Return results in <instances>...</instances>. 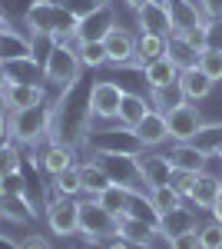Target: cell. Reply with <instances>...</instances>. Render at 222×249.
<instances>
[{
	"label": "cell",
	"instance_id": "5b68a950",
	"mask_svg": "<svg viewBox=\"0 0 222 249\" xmlns=\"http://www.w3.org/2000/svg\"><path fill=\"white\" fill-rule=\"evenodd\" d=\"M47 226H50V232L53 236H60V239H70V236H76L80 232V203L76 199H70V196H60V193H50V203H47Z\"/></svg>",
	"mask_w": 222,
	"mask_h": 249
},
{
	"label": "cell",
	"instance_id": "603a6c76",
	"mask_svg": "<svg viewBox=\"0 0 222 249\" xmlns=\"http://www.w3.org/2000/svg\"><path fill=\"white\" fill-rule=\"evenodd\" d=\"M3 96H7V107L10 110H27V107H37V103L47 100L43 83H10Z\"/></svg>",
	"mask_w": 222,
	"mask_h": 249
},
{
	"label": "cell",
	"instance_id": "4fadbf2b",
	"mask_svg": "<svg viewBox=\"0 0 222 249\" xmlns=\"http://www.w3.org/2000/svg\"><path fill=\"white\" fill-rule=\"evenodd\" d=\"M116 236L120 239H126L130 246L136 249H149L153 246V239H159L163 232H159V226L156 223H146V219H139V216H120V223H116Z\"/></svg>",
	"mask_w": 222,
	"mask_h": 249
},
{
	"label": "cell",
	"instance_id": "7bdbcfd3",
	"mask_svg": "<svg viewBox=\"0 0 222 249\" xmlns=\"http://www.w3.org/2000/svg\"><path fill=\"white\" fill-rule=\"evenodd\" d=\"M20 249H53V246H50V239H43L40 232H34V236H23Z\"/></svg>",
	"mask_w": 222,
	"mask_h": 249
},
{
	"label": "cell",
	"instance_id": "7c38bea8",
	"mask_svg": "<svg viewBox=\"0 0 222 249\" xmlns=\"http://www.w3.org/2000/svg\"><path fill=\"white\" fill-rule=\"evenodd\" d=\"M136 40H139L136 34L123 30V27L116 23L110 34H106V40H103L106 60H110L113 67H133V63H136Z\"/></svg>",
	"mask_w": 222,
	"mask_h": 249
},
{
	"label": "cell",
	"instance_id": "ab89813d",
	"mask_svg": "<svg viewBox=\"0 0 222 249\" xmlns=\"http://www.w3.org/2000/svg\"><path fill=\"white\" fill-rule=\"evenodd\" d=\"M205 50H222V20H205Z\"/></svg>",
	"mask_w": 222,
	"mask_h": 249
},
{
	"label": "cell",
	"instance_id": "9c48e42d",
	"mask_svg": "<svg viewBox=\"0 0 222 249\" xmlns=\"http://www.w3.org/2000/svg\"><path fill=\"white\" fill-rule=\"evenodd\" d=\"M93 153H143V143L136 140L130 126H116V130H100V133L90 140Z\"/></svg>",
	"mask_w": 222,
	"mask_h": 249
},
{
	"label": "cell",
	"instance_id": "44dd1931",
	"mask_svg": "<svg viewBox=\"0 0 222 249\" xmlns=\"http://www.w3.org/2000/svg\"><path fill=\"white\" fill-rule=\"evenodd\" d=\"M169 160H172V170H192V173H205V163H209V153L199 150L196 143H176L169 150Z\"/></svg>",
	"mask_w": 222,
	"mask_h": 249
},
{
	"label": "cell",
	"instance_id": "8992f818",
	"mask_svg": "<svg viewBox=\"0 0 222 249\" xmlns=\"http://www.w3.org/2000/svg\"><path fill=\"white\" fill-rule=\"evenodd\" d=\"M166 123H169V140L176 143H192L199 130L205 126V116L199 113V107H192L189 100H176L166 110Z\"/></svg>",
	"mask_w": 222,
	"mask_h": 249
},
{
	"label": "cell",
	"instance_id": "b9f144b4",
	"mask_svg": "<svg viewBox=\"0 0 222 249\" xmlns=\"http://www.w3.org/2000/svg\"><path fill=\"white\" fill-rule=\"evenodd\" d=\"M205 20H222V0H199Z\"/></svg>",
	"mask_w": 222,
	"mask_h": 249
},
{
	"label": "cell",
	"instance_id": "ac0fdd59",
	"mask_svg": "<svg viewBox=\"0 0 222 249\" xmlns=\"http://www.w3.org/2000/svg\"><path fill=\"white\" fill-rule=\"evenodd\" d=\"M20 57H34V40L30 34H20L14 27H3L0 30V63H10Z\"/></svg>",
	"mask_w": 222,
	"mask_h": 249
},
{
	"label": "cell",
	"instance_id": "c3c4849f",
	"mask_svg": "<svg viewBox=\"0 0 222 249\" xmlns=\"http://www.w3.org/2000/svg\"><path fill=\"white\" fill-rule=\"evenodd\" d=\"M143 3H149V0H126V7H130L133 14H136V10H139V7H143Z\"/></svg>",
	"mask_w": 222,
	"mask_h": 249
},
{
	"label": "cell",
	"instance_id": "816d5d0a",
	"mask_svg": "<svg viewBox=\"0 0 222 249\" xmlns=\"http://www.w3.org/2000/svg\"><path fill=\"white\" fill-rule=\"evenodd\" d=\"M3 27H10V23H7V17H3V14H0V30H3Z\"/></svg>",
	"mask_w": 222,
	"mask_h": 249
},
{
	"label": "cell",
	"instance_id": "6da1fadb",
	"mask_svg": "<svg viewBox=\"0 0 222 249\" xmlns=\"http://www.w3.org/2000/svg\"><path fill=\"white\" fill-rule=\"evenodd\" d=\"M27 27H30V37H50L53 43L76 40V20L56 0H34L27 10Z\"/></svg>",
	"mask_w": 222,
	"mask_h": 249
},
{
	"label": "cell",
	"instance_id": "60d3db41",
	"mask_svg": "<svg viewBox=\"0 0 222 249\" xmlns=\"http://www.w3.org/2000/svg\"><path fill=\"white\" fill-rule=\"evenodd\" d=\"M179 37H183L186 43L196 50V53H203V50H205V23H203V27H192V30H186V34H179Z\"/></svg>",
	"mask_w": 222,
	"mask_h": 249
},
{
	"label": "cell",
	"instance_id": "5bb4252c",
	"mask_svg": "<svg viewBox=\"0 0 222 249\" xmlns=\"http://www.w3.org/2000/svg\"><path fill=\"white\" fill-rule=\"evenodd\" d=\"M136 140L143 143V150H156V146H163L169 140V123H166V113L163 110H149L139 123H136Z\"/></svg>",
	"mask_w": 222,
	"mask_h": 249
},
{
	"label": "cell",
	"instance_id": "9a60e30c",
	"mask_svg": "<svg viewBox=\"0 0 222 249\" xmlns=\"http://www.w3.org/2000/svg\"><path fill=\"white\" fill-rule=\"evenodd\" d=\"M139 173H143L146 193L156 190V186H169L172 160H169V153H139Z\"/></svg>",
	"mask_w": 222,
	"mask_h": 249
},
{
	"label": "cell",
	"instance_id": "d4e9b609",
	"mask_svg": "<svg viewBox=\"0 0 222 249\" xmlns=\"http://www.w3.org/2000/svg\"><path fill=\"white\" fill-rule=\"evenodd\" d=\"M40 163H43V170L50 176H56V173L76 166V153H73V146H67V143H50L43 150V156H40Z\"/></svg>",
	"mask_w": 222,
	"mask_h": 249
},
{
	"label": "cell",
	"instance_id": "e0dca14e",
	"mask_svg": "<svg viewBox=\"0 0 222 249\" xmlns=\"http://www.w3.org/2000/svg\"><path fill=\"white\" fill-rule=\"evenodd\" d=\"M212 80L205 77L199 67H192V70H179V80H176V90H179V96L183 100H189V103H199V100H205V96L212 93Z\"/></svg>",
	"mask_w": 222,
	"mask_h": 249
},
{
	"label": "cell",
	"instance_id": "ee69618b",
	"mask_svg": "<svg viewBox=\"0 0 222 249\" xmlns=\"http://www.w3.org/2000/svg\"><path fill=\"white\" fill-rule=\"evenodd\" d=\"M10 140V116L0 113V143H7Z\"/></svg>",
	"mask_w": 222,
	"mask_h": 249
},
{
	"label": "cell",
	"instance_id": "d590c367",
	"mask_svg": "<svg viewBox=\"0 0 222 249\" xmlns=\"http://www.w3.org/2000/svg\"><path fill=\"white\" fill-rule=\"evenodd\" d=\"M196 179H199V173H192V170H172L169 186L179 193L183 199H189V193H192V186H196Z\"/></svg>",
	"mask_w": 222,
	"mask_h": 249
},
{
	"label": "cell",
	"instance_id": "8fae6325",
	"mask_svg": "<svg viewBox=\"0 0 222 249\" xmlns=\"http://www.w3.org/2000/svg\"><path fill=\"white\" fill-rule=\"evenodd\" d=\"M136 27L139 34H159V37H169L172 34V17H169V0H149L136 10Z\"/></svg>",
	"mask_w": 222,
	"mask_h": 249
},
{
	"label": "cell",
	"instance_id": "7dc6e473",
	"mask_svg": "<svg viewBox=\"0 0 222 249\" xmlns=\"http://www.w3.org/2000/svg\"><path fill=\"white\" fill-rule=\"evenodd\" d=\"M209 213H212V219H219V223H222V193L216 196V203H212V210H209Z\"/></svg>",
	"mask_w": 222,
	"mask_h": 249
},
{
	"label": "cell",
	"instance_id": "277c9868",
	"mask_svg": "<svg viewBox=\"0 0 222 249\" xmlns=\"http://www.w3.org/2000/svg\"><path fill=\"white\" fill-rule=\"evenodd\" d=\"M80 203V236H86V243H106L116 236V223L120 216L110 213L96 196L76 199Z\"/></svg>",
	"mask_w": 222,
	"mask_h": 249
},
{
	"label": "cell",
	"instance_id": "484cf974",
	"mask_svg": "<svg viewBox=\"0 0 222 249\" xmlns=\"http://www.w3.org/2000/svg\"><path fill=\"white\" fill-rule=\"evenodd\" d=\"M7 73H10V83H43V63L37 57H20L3 63Z\"/></svg>",
	"mask_w": 222,
	"mask_h": 249
},
{
	"label": "cell",
	"instance_id": "ffe728a7",
	"mask_svg": "<svg viewBox=\"0 0 222 249\" xmlns=\"http://www.w3.org/2000/svg\"><path fill=\"white\" fill-rule=\"evenodd\" d=\"M222 193V179L219 176H212V173H199V179H196V186H192V193H189V206L192 210H212V203H216V196Z\"/></svg>",
	"mask_w": 222,
	"mask_h": 249
},
{
	"label": "cell",
	"instance_id": "7402d4cb",
	"mask_svg": "<svg viewBox=\"0 0 222 249\" xmlns=\"http://www.w3.org/2000/svg\"><path fill=\"white\" fill-rule=\"evenodd\" d=\"M186 230H199V219H196V210L189 206V203H183L179 210H172V213H163L159 216V232L163 236H179V232Z\"/></svg>",
	"mask_w": 222,
	"mask_h": 249
},
{
	"label": "cell",
	"instance_id": "11a10c76",
	"mask_svg": "<svg viewBox=\"0 0 222 249\" xmlns=\"http://www.w3.org/2000/svg\"><path fill=\"white\" fill-rule=\"evenodd\" d=\"M163 3H166V0H163Z\"/></svg>",
	"mask_w": 222,
	"mask_h": 249
},
{
	"label": "cell",
	"instance_id": "8d00e7d4",
	"mask_svg": "<svg viewBox=\"0 0 222 249\" xmlns=\"http://www.w3.org/2000/svg\"><path fill=\"white\" fill-rule=\"evenodd\" d=\"M199 239H203V249H222V223L219 219L199 223Z\"/></svg>",
	"mask_w": 222,
	"mask_h": 249
},
{
	"label": "cell",
	"instance_id": "ba28073f",
	"mask_svg": "<svg viewBox=\"0 0 222 249\" xmlns=\"http://www.w3.org/2000/svg\"><path fill=\"white\" fill-rule=\"evenodd\" d=\"M96 163L106 170L113 183L139 190L143 186V173H139V153H96Z\"/></svg>",
	"mask_w": 222,
	"mask_h": 249
},
{
	"label": "cell",
	"instance_id": "2e32d148",
	"mask_svg": "<svg viewBox=\"0 0 222 249\" xmlns=\"http://www.w3.org/2000/svg\"><path fill=\"white\" fill-rule=\"evenodd\" d=\"M169 17H172V34H186V30L205 23L199 0H169Z\"/></svg>",
	"mask_w": 222,
	"mask_h": 249
},
{
	"label": "cell",
	"instance_id": "db71d44e",
	"mask_svg": "<svg viewBox=\"0 0 222 249\" xmlns=\"http://www.w3.org/2000/svg\"><path fill=\"white\" fill-rule=\"evenodd\" d=\"M96 3H113V0H96Z\"/></svg>",
	"mask_w": 222,
	"mask_h": 249
},
{
	"label": "cell",
	"instance_id": "7a4b0ae2",
	"mask_svg": "<svg viewBox=\"0 0 222 249\" xmlns=\"http://www.w3.org/2000/svg\"><path fill=\"white\" fill-rule=\"evenodd\" d=\"M50 123H53V110L47 100L37 107H27V110H10V136L23 146H37L50 133Z\"/></svg>",
	"mask_w": 222,
	"mask_h": 249
},
{
	"label": "cell",
	"instance_id": "f6af8a7d",
	"mask_svg": "<svg viewBox=\"0 0 222 249\" xmlns=\"http://www.w3.org/2000/svg\"><path fill=\"white\" fill-rule=\"evenodd\" d=\"M103 249H136V246H130L126 239H120V236H113V239H106V246Z\"/></svg>",
	"mask_w": 222,
	"mask_h": 249
},
{
	"label": "cell",
	"instance_id": "f35d334b",
	"mask_svg": "<svg viewBox=\"0 0 222 249\" xmlns=\"http://www.w3.org/2000/svg\"><path fill=\"white\" fill-rule=\"evenodd\" d=\"M166 243H169V249H203L199 230H186V232H179V236H169Z\"/></svg>",
	"mask_w": 222,
	"mask_h": 249
},
{
	"label": "cell",
	"instance_id": "74e56055",
	"mask_svg": "<svg viewBox=\"0 0 222 249\" xmlns=\"http://www.w3.org/2000/svg\"><path fill=\"white\" fill-rule=\"evenodd\" d=\"M56 3H60V7H63V10H67L73 20H83L86 14H93V10L100 7L96 0H56Z\"/></svg>",
	"mask_w": 222,
	"mask_h": 249
},
{
	"label": "cell",
	"instance_id": "cb8c5ba5",
	"mask_svg": "<svg viewBox=\"0 0 222 249\" xmlns=\"http://www.w3.org/2000/svg\"><path fill=\"white\" fill-rule=\"evenodd\" d=\"M149 110H153V107H149L146 96H139V93H133V90H126V93H123V103H120V113H116V123H123V126L136 130V123H139V120H143Z\"/></svg>",
	"mask_w": 222,
	"mask_h": 249
},
{
	"label": "cell",
	"instance_id": "83f0119b",
	"mask_svg": "<svg viewBox=\"0 0 222 249\" xmlns=\"http://www.w3.org/2000/svg\"><path fill=\"white\" fill-rule=\"evenodd\" d=\"M166 57L172 60L179 70H192V67L199 63V53H196L179 34H169V37H166Z\"/></svg>",
	"mask_w": 222,
	"mask_h": 249
},
{
	"label": "cell",
	"instance_id": "d6a6232c",
	"mask_svg": "<svg viewBox=\"0 0 222 249\" xmlns=\"http://www.w3.org/2000/svg\"><path fill=\"white\" fill-rule=\"evenodd\" d=\"M76 53H80V63L83 67H103V63H110L106 60V47H103V40H86V43H76Z\"/></svg>",
	"mask_w": 222,
	"mask_h": 249
},
{
	"label": "cell",
	"instance_id": "f546056e",
	"mask_svg": "<svg viewBox=\"0 0 222 249\" xmlns=\"http://www.w3.org/2000/svg\"><path fill=\"white\" fill-rule=\"evenodd\" d=\"M80 179H83V193H86V196H100L106 186H113V179L106 176V170H103L96 160L80 166Z\"/></svg>",
	"mask_w": 222,
	"mask_h": 249
},
{
	"label": "cell",
	"instance_id": "30bf717a",
	"mask_svg": "<svg viewBox=\"0 0 222 249\" xmlns=\"http://www.w3.org/2000/svg\"><path fill=\"white\" fill-rule=\"evenodd\" d=\"M113 27H116V17H113V3H100L93 14H86L83 20H76V43H86V40H106Z\"/></svg>",
	"mask_w": 222,
	"mask_h": 249
},
{
	"label": "cell",
	"instance_id": "4dcf8cb0",
	"mask_svg": "<svg viewBox=\"0 0 222 249\" xmlns=\"http://www.w3.org/2000/svg\"><path fill=\"white\" fill-rule=\"evenodd\" d=\"M60 196H70V199H76L80 193H83V179H80V166H70V170L56 173L53 183H50Z\"/></svg>",
	"mask_w": 222,
	"mask_h": 249
},
{
	"label": "cell",
	"instance_id": "d6986e66",
	"mask_svg": "<svg viewBox=\"0 0 222 249\" xmlns=\"http://www.w3.org/2000/svg\"><path fill=\"white\" fill-rule=\"evenodd\" d=\"M143 80L149 83V90H169V87H176V80H179V67L169 57L149 60L146 67H143Z\"/></svg>",
	"mask_w": 222,
	"mask_h": 249
},
{
	"label": "cell",
	"instance_id": "3957f363",
	"mask_svg": "<svg viewBox=\"0 0 222 249\" xmlns=\"http://www.w3.org/2000/svg\"><path fill=\"white\" fill-rule=\"evenodd\" d=\"M80 70H83V63H80V53H76L73 43H53L47 60H43V80L53 87H63V90L76 87Z\"/></svg>",
	"mask_w": 222,
	"mask_h": 249
},
{
	"label": "cell",
	"instance_id": "f907efd6",
	"mask_svg": "<svg viewBox=\"0 0 222 249\" xmlns=\"http://www.w3.org/2000/svg\"><path fill=\"white\" fill-rule=\"evenodd\" d=\"M7 110H10V107H7V96L0 93V113H7Z\"/></svg>",
	"mask_w": 222,
	"mask_h": 249
},
{
	"label": "cell",
	"instance_id": "f1b7e54d",
	"mask_svg": "<svg viewBox=\"0 0 222 249\" xmlns=\"http://www.w3.org/2000/svg\"><path fill=\"white\" fill-rule=\"evenodd\" d=\"M133 193H136V190L113 183V186H106V190L100 193L96 199H100V203H103L110 213H116V216H126V213H130V203H133Z\"/></svg>",
	"mask_w": 222,
	"mask_h": 249
},
{
	"label": "cell",
	"instance_id": "e575fe53",
	"mask_svg": "<svg viewBox=\"0 0 222 249\" xmlns=\"http://www.w3.org/2000/svg\"><path fill=\"white\" fill-rule=\"evenodd\" d=\"M20 173V150L10 143H0V179Z\"/></svg>",
	"mask_w": 222,
	"mask_h": 249
},
{
	"label": "cell",
	"instance_id": "681fc988",
	"mask_svg": "<svg viewBox=\"0 0 222 249\" xmlns=\"http://www.w3.org/2000/svg\"><path fill=\"white\" fill-rule=\"evenodd\" d=\"M0 249H20V246H14L10 239H3V236H0Z\"/></svg>",
	"mask_w": 222,
	"mask_h": 249
},
{
	"label": "cell",
	"instance_id": "836d02e7",
	"mask_svg": "<svg viewBox=\"0 0 222 249\" xmlns=\"http://www.w3.org/2000/svg\"><path fill=\"white\" fill-rule=\"evenodd\" d=\"M196 67H199L212 83H219V80H222V50H203Z\"/></svg>",
	"mask_w": 222,
	"mask_h": 249
},
{
	"label": "cell",
	"instance_id": "1f68e13d",
	"mask_svg": "<svg viewBox=\"0 0 222 249\" xmlns=\"http://www.w3.org/2000/svg\"><path fill=\"white\" fill-rule=\"evenodd\" d=\"M149 203H153V210L159 213H172V210H179L186 199L179 196V193L172 190V186H156V190H149Z\"/></svg>",
	"mask_w": 222,
	"mask_h": 249
},
{
	"label": "cell",
	"instance_id": "52a82bcc",
	"mask_svg": "<svg viewBox=\"0 0 222 249\" xmlns=\"http://www.w3.org/2000/svg\"><path fill=\"white\" fill-rule=\"evenodd\" d=\"M123 93H126V87H120L116 80H96L90 87V100H86L90 120H116Z\"/></svg>",
	"mask_w": 222,
	"mask_h": 249
},
{
	"label": "cell",
	"instance_id": "bcb514c9",
	"mask_svg": "<svg viewBox=\"0 0 222 249\" xmlns=\"http://www.w3.org/2000/svg\"><path fill=\"white\" fill-rule=\"evenodd\" d=\"M7 87H10V73H7V67L0 63V93H7Z\"/></svg>",
	"mask_w": 222,
	"mask_h": 249
},
{
	"label": "cell",
	"instance_id": "f5cc1de1",
	"mask_svg": "<svg viewBox=\"0 0 222 249\" xmlns=\"http://www.w3.org/2000/svg\"><path fill=\"white\" fill-rule=\"evenodd\" d=\"M216 156H219V163H222V146H219V150H216Z\"/></svg>",
	"mask_w": 222,
	"mask_h": 249
},
{
	"label": "cell",
	"instance_id": "4316f807",
	"mask_svg": "<svg viewBox=\"0 0 222 249\" xmlns=\"http://www.w3.org/2000/svg\"><path fill=\"white\" fill-rule=\"evenodd\" d=\"M166 57V37H159V34H139L136 40V63L133 67H146L149 60H159Z\"/></svg>",
	"mask_w": 222,
	"mask_h": 249
}]
</instances>
